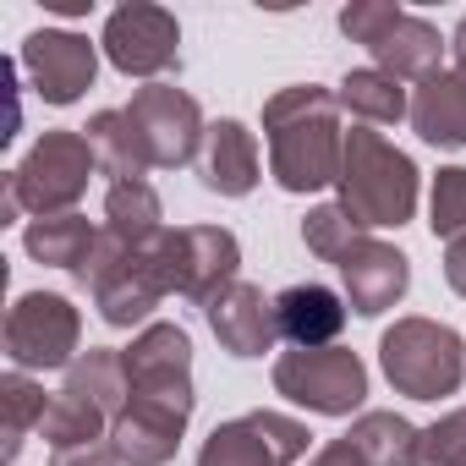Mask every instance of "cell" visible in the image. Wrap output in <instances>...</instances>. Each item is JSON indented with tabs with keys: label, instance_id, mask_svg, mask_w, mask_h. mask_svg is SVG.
Wrapping results in <instances>:
<instances>
[{
	"label": "cell",
	"instance_id": "6da1fadb",
	"mask_svg": "<svg viewBox=\"0 0 466 466\" xmlns=\"http://www.w3.org/2000/svg\"><path fill=\"white\" fill-rule=\"evenodd\" d=\"M264 132H269V176L286 192H319L340 176L346 132H340V99L319 83H291L264 99Z\"/></svg>",
	"mask_w": 466,
	"mask_h": 466
},
{
	"label": "cell",
	"instance_id": "7a4b0ae2",
	"mask_svg": "<svg viewBox=\"0 0 466 466\" xmlns=\"http://www.w3.org/2000/svg\"><path fill=\"white\" fill-rule=\"evenodd\" d=\"M340 208L362 225H406L417 214V165L411 154H400L384 132L373 127H351L346 132V154H340V176H335Z\"/></svg>",
	"mask_w": 466,
	"mask_h": 466
},
{
	"label": "cell",
	"instance_id": "3957f363",
	"mask_svg": "<svg viewBox=\"0 0 466 466\" xmlns=\"http://www.w3.org/2000/svg\"><path fill=\"white\" fill-rule=\"evenodd\" d=\"M379 368L406 400L455 395L466 379V340L439 319H395L379 340Z\"/></svg>",
	"mask_w": 466,
	"mask_h": 466
},
{
	"label": "cell",
	"instance_id": "277c9868",
	"mask_svg": "<svg viewBox=\"0 0 466 466\" xmlns=\"http://www.w3.org/2000/svg\"><path fill=\"white\" fill-rule=\"evenodd\" d=\"M340 34L351 45H362L373 56L379 72H390L395 83H428L439 77L444 66V39L428 17H411L390 0H351L340 12Z\"/></svg>",
	"mask_w": 466,
	"mask_h": 466
},
{
	"label": "cell",
	"instance_id": "5b68a950",
	"mask_svg": "<svg viewBox=\"0 0 466 466\" xmlns=\"http://www.w3.org/2000/svg\"><path fill=\"white\" fill-rule=\"evenodd\" d=\"M94 176H99L94 143L83 132H72V127H56L28 148V159L17 170H6V187L17 192L23 214L50 219V214H77Z\"/></svg>",
	"mask_w": 466,
	"mask_h": 466
},
{
	"label": "cell",
	"instance_id": "8992f818",
	"mask_svg": "<svg viewBox=\"0 0 466 466\" xmlns=\"http://www.w3.org/2000/svg\"><path fill=\"white\" fill-rule=\"evenodd\" d=\"M77 286L94 291V308L110 329H132V324H148V313L170 297L159 264L148 258V248H127L121 237L99 230V248L88 258V269L77 275Z\"/></svg>",
	"mask_w": 466,
	"mask_h": 466
},
{
	"label": "cell",
	"instance_id": "52a82bcc",
	"mask_svg": "<svg viewBox=\"0 0 466 466\" xmlns=\"http://www.w3.org/2000/svg\"><path fill=\"white\" fill-rule=\"evenodd\" d=\"M148 258L159 264V275L176 297L208 308L219 291L237 286L242 242H237V230H225V225H181V230H165L159 242H148Z\"/></svg>",
	"mask_w": 466,
	"mask_h": 466
},
{
	"label": "cell",
	"instance_id": "ba28073f",
	"mask_svg": "<svg viewBox=\"0 0 466 466\" xmlns=\"http://www.w3.org/2000/svg\"><path fill=\"white\" fill-rule=\"evenodd\" d=\"M275 395H286L291 406H308L319 417H351L368 400V368L351 346L280 351L275 357Z\"/></svg>",
	"mask_w": 466,
	"mask_h": 466
},
{
	"label": "cell",
	"instance_id": "9c48e42d",
	"mask_svg": "<svg viewBox=\"0 0 466 466\" xmlns=\"http://www.w3.org/2000/svg\"><path fill=\"white\" fill-rule=\"evenodd\" d=\"M83 313L61 291H28L6 313V357L17 373H50L72 368L83 351Z\"/></svg>",
	"mask_w": 466,
	"mask_h": 466
},
{
	"label": "cell",
	"instance_id": "30bf717a",
	"mask_svg": "<svg viewBox=\"0 0 466 466\" xmlns=\"http://www.w3.org/2000/svg\"><path fill=\"white\" fill-rule=\"evenodd\" d=\"M121 357H127L132 400L192 417V406H198V395H192V335L181 324H143Z\"/></svg>",
	"mask_w": 466,
	"mask_h": 466
},
{
	"label": "cell",
	"instance_id": "8fae6325",
	"mask_svg": "<svg viewBox=\"0 0 466 466\" xmlns=\"http://www.w3.org/2000/svg\"><path fill=\"white\" fill-rule=\"evenodd\" d=\"M105 61L121 77H165L170 66H181V28L165 6H148V0H132V6H116L105 17V39H99Z\"/></svg>",
	"mask_w": 466,
	"mask_h": 466
},
{
	"label": "cell",
	"instance_id": "7c38bea8",
	"mask_svg": "<svg viewBox=\"0 0 466 466\" xmlns=\"http://www.w3.org/2000/svg\"><path fill=\"white\" fill-rule=\"evenodd\" d=\"M308 444H313L308 422L286 411H248V417L219 422L203 439L198 466H291L308 455Z\"/></svg>",
	"mask_w": 466,
	"mask_h": 466
},
{
	"label": "cell",
	"instance_id": "4fadbf2b",
	"mask_svg": "<svg viewBox=\"0 0 466 466\" xmlns=\"http://www.w3.org/2000/svg\"><path fill=\"white\" fill-rule=\"evenodd\" d=\"M127 116L137 121L154 170H181V165H192L198 148H203V137H208L198 99L181 94L176 83H148V88H137L132 105H127Z\"/></svg>",
	"mask_w": 466,
	"mask_h": 466
},
{
	"label": "cell",
	"instance_id": "5bb4252c",
	"mask_svg": "<svg viewBox=\"0 0 466 466\" xmlns=\"http://www.w3.org/2000/svg\"><path fill=\"white\" fill-rule=\"evenodd\" d=\"M17 66L45 105H77L99 77V45H88L72 28H39L23 39Z\"/></svg>",
	"mask_w": 466,
	"mask_h": 466
},
{
	"label": "cell",
	"instance_id": "9a60e30c",
	"mask_svg": "<svg viewBox=\"0 0 466 466\" xmlns=\"http://www.w3.org/2000/svg\"><path fill=\"white\" fill-rule=\"evenodd\" d=\"M335 269H340V286H346L351 313H362V319L390 313L406 297V286H411V258L400 248H390V242H373V237H362Z\"/></svg>",
	"mask_w": 466,
	"mask_h": 466
},
{
	"label": "cell",
	"instance_id": "2e32d148",
	"mask_svg": "<svg viewBox=\"0 0 466 466\" xmlns=\"http://www.w3.org/2000/svg\"><path fill=\"white\" fill-rule=\"evenodd\" d=\"M203 319H208L214 340H219L230 357H242V362H253V357L275 351V340H280L275 297H264V291H258V286H248V280H237L230 291H219V297L203 308Z\"/></svg>",
	"mask_w": 466,
	"mask_h": 466
},
{
	"label": "cell",
	"instance_id": "e0dca14e",
	"mask_svg": "<svg viewBox=\"0 0 466 466\" xmlns=\"http://www.w3.org/2000/svg\"><path fill=\"white\" fill-rule=\"evenodd\" d=\"M275 324H280V340H291L297 351L335 346V335L346 329V297L319 280H297L275 297Z\"/></svg>",
	"mask_w": 466,
	"mask_h": 466
},
{
	"label": "cell",
	"instance_id": "ac0fdd59",
	"mask_svg": "<svg viewBox=\"0 0 466 466\" xmlns=\"http://www.w3.org/2000/svg\"><path fill=\"white\" fill-rule=\"evenodd\" d=\"M187 422L192 417H181V411L127 400V411L110 422V450H116L121 466H165V461H176Z\"/></svg>",
	"mask_w": 466,
	"mask_h": 466
},
{
	"label": "cell",
	"instance_id": "d6986e66",
	"mask_svg": "<svg viewBox=\"0 0 466 466\" xmlns=\"http://www.w3.org/2000/svg\"><path fill=\"white\" fill-rule=\"evenodd\" d=\"M198 176L208 192L219 198H248L258 187V137L242 127V121H214L208 137H203V159H198Z\"/></svg>",
	"mask_w": 466,
	"mask_h": 466
},
{
	"label": "cell",
	"instance_id": "ffe728a7",
	"mask_svg": "<svg viewBox=\"0 0 466 466\" xmlns=\"http://www.w3.org/2000/svg\"><path fill=\"white\" fill-rule=\"evenodd\" d=\"M411 132L433 148H466V72H439L417 83Z\"/></svg>",
	"mask_w": 466,
	"mask_h": 466
},
{
	"label": "cell",
	"instance_id": "44dd1931",
	"mask_svg": "<svg viewBox=\"0 0 466 466\" xmlns=\"http://www.w3.org/2000/svg\"><path fill=\"white\" fill-rule=\"evenodd\" d=\"M23 248L28 258H39L45 269H66L72 280L88 269L94 248H99V230L83 214H50V219H28L23 230Z\"/></svg>",
	"mask_w": 466,
	"mask_h": 466
},
{
	"label": "cell",
	"instance_id": "7402d4cb",
	"mask_svg": "<svg viewBox=\"0 0 466 466\" xmlns=\"http://www.w3.org/2000/svg\"><path fill=\"white\" fill-rule=\"evenodd\" d=\"M83 137L94 143V159H99V170L110 176V187H116V181H143V176L154 170V159H148V148H143V132H137V121H132L127 110H99V116H88Z\"/></svg>",
	"mask_w": 466,
	"mask_h": 466
},
{
	"label": "cell",
	"instance_id": "603a6c76",
	"mask_svg": "<svg viewBox=\"0 0 466 466\" xmlns=\"http://www.w3.org/2000/svg\"><path fill=\"white\" fill-rule=\"evenodd\" d=\"M66 395H77V400H88V406H99L110 422L127 411V400H132V379H127V357L121 351H110V346H88L72 368H66V384H61Z\"/></svg>",
	"mask_w": 466,
	"mask_h": 466
},
{
	"label": "cell",
	"instance_id": "cb8c5ba5",
	"mask_svg": "<svg viewBox=\"0 0 466 466\" xmlns=\"http://www.w3.org/2000/svg\"><path fill=\"white\" fill-rule=\"evenodd\" d=\"M105 230L110 237H121L127 248H148L165 237V203L148 181H116L105 192Z\"/></svg>",
	"mask_w": 466,
	"mask_h": 466
},
{
	"label": "cell",
	"instance_id": "d4e9b609",
	"mask_svg": "<svg viewBox=\"0 0 466 466\" xmlns=\"http://www.w3.org/2000/svg\"><path fill=\"white\" fill-rule=\"evenodd\" d=\"M335 99H340V110H351V116L368 121V127H395L400 116H411L406 88H400L390 72H379V66H357V72H346L340 88H335Z\"/></svg>",
	"mask_w": 466,
	"mask_h": 466
},
{
	"label": "cell",
	"instance_id": "484cf974",
	"mask_svg": "<svg viewBox=\"0 0 466 466\" xmlns=\"http://www.w3.org/2000/svg\"><path fill=\"white\" fill-rule=\"evenodd\" d=\"M50 400L56 395H45L28 373H6V379H0V433H6V444H0V461H17L23 455V444H28V433L45 422V411H50Z\"/></svg>",
	"mask_w": 466,
	"mask_h": 466
},
{
	"label": "cell",
	"instance_id": "4316f807",
	"mask_svg": "<svg viewBox=\"0 0 466 466\" xmlns=\"http://www.w3.org/2000/svg\"><path fill=\"white\" fill-rule=\"evenodd\" d=\"M346 444L362 455V466H411L417 428L400 411H362L346 433Z\"/></svg>",
	"mask_w": 466,
	"mask_h": 466
},
{
	"label": "cell",
	"instance_id": "83f0119b",
	"mask_svg": "<svg viewBox=\"0 0 466 466\" xmlns=\"http://www.w3.org/2000/svg\"><path fill=\"white\" fill-rule=\"evenodd\" d=\"M39 433H45L50 450H77V444H99V439H110V417H105L99 406H88V400H77V395L61 390V395L50 400Z\"/></svg>",
	"mask_w": 466,
	"mask_h": 466
},
{
	"label": "cell",
	"instance_id": "f1b7e54d",
	"mask_svg": "<svg viewBox=\"0 0 466 466\" xmlns=\"http://www.w3.org/2000/svg\"><path fill=\"white\" fill-rule=\"evenodd\" d=\"M362 237H368V230H362L340 203H319V208H308V219H302V242H308V253L324 258V264H340Z\"/></svg>",
	"mask_w": 466,
	"mask_h": 466
},
{
	"label": "cell",
	"instance_id": "f546056e",
	"mask_svg": "<svg viewBox=\"0 0 466 466\" xmlns=\"http://www.w3.org/2000/svg\"><path fill=\"white\" fill-rule=\"evenodd\" d=\"M428 225L439 242L466 237V165H444L428 192Z\"/></svg>",
	"mask_w": 466,
	"mask_h": 466
},
{
	"label": "cell",
	"instance_id": "4dcf8cb0",
	"mask_svg": "<svg viewBox=\"0 0 466 466\" xmlns=\"http://www.w3.org/2000/svg\"><path fill=\"white\" fill-rule=\"evenodd\" d=\"M411 466H466V406L461 411H444L428 428H417Z\"/></svg>",
	"mask_w": 466,
	"mask_h": 466
},
{
	"label": "cell",
	"instance_id": "1f68e13d",
	"mask_svg": "<svg viewBox=\"0 0 466 466\" xmlns=\"http://www.w3.org/2000/svg\"><path fill=\"white\" fill-rule=\"evenodd\" d=\"M50 466H121V461H116L110 439H99V444H77V450H50Z\"/></svg>",
	"mask_w": 466,
	"mask_h": 466
},
{
	"label": "cell",
	"instance_id": "d6a6232c",
	"mask_svg": "<svg viewBox=\"0 0 466 466\" xmlns=\"http://www.w3.org/2000/svg\"><path fill=\"white\" fill-rule=\"evenodd\" d=\"M444 280H450L455 297H466V237L444 242Z\"/></svg>",
	"mask_w": 466,
	"mask_h": 466
},
{
	"label": "cell",
	"instance_id": "836d02e7",
	"mask_svg": "<svg viewBox=\"0 0 466 466\" xmlns=\"http://www.w3.org/2000/svg\"><path fill=\"white\" fill-rule=\"evenodd\" d=\"M308 466H362V455H357L346 439H335V444H324V450H319Z\"/></svg>",
	"mask_w": 466,
	"mask_h": 466
},
{
	"label": "cell",
	"instance_id": "e575fe53",
	"mask_svg": "<svg viewBox=\"0 0 466 466\" xmlns=\"http://www.w3.org/2000/svg\"><path fill=\"white\" fill-rule=\"evenodd\" d=\"M450 50H455V72H466V17L455 23V34H450Z\"/></svg>",
	"mask_w": 466,
	"mask_h": 466
}]
</instances>
